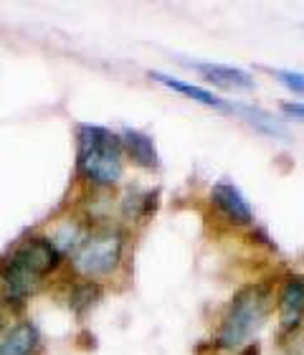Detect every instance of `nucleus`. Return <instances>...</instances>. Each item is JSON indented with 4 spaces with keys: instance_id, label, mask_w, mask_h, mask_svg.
I'll list each match as a JSON object with an SVG mask.
<instances>
[{
    "instance_id": "nucleus-2",
    "label": "nucleus",
    "mask_w": 304,
    "mask_h": 355,
    "mask_svg": "<svg viewBox=\"0 0 304 355\" xmlns=\"http://www.w3.org/2000/svg\"><path fill=\"white\" fill-rule=\"evenodd\" d=\"M76 165L89 183L114 185L122 178V140L107 127L82 125L79 127V153Z\"/></svg>"
},
{
    "instance_id": "nucleus-5",
    "label": "nucleus",
    "mask_w": 304,
    "mask_h": 355,
    "mask_svg": "<svg viewBox=\"0 0 304 355\" xmlns=\"http://www.w3.org/2000/svg\"><path fill=\"white\" fill-rule=\"evenodd\" d=\"M211 200L215 203V208L221 211L231 223H236V226H249L253 221V211L249 206V200L244 198V193L238 191L233 183H221L213 185V191H211Z\"/></svg>"
},
{
    "instance_id": "nucleus-1",
    "label": "nucleus",
    "mask_w": 304,
    "mask_h": 355,
    "mask_svg": "<svg viewBox=\"0 0 304 355\" xmlns=\"http://www.w3.org/2000/svg\"><path fill=\"white\" fill-rule=\"evenodd\" d=\"M61 264V252L51 239L33 236L18 244L0 264V282L8 300L21 302L36 289V284Z\"/></svg>"
},
{
    "instance_id": "nucleus-11",
    "label": "nucleus",
    "mask_w": 304,
    "mask_h": 355,
    "mask_svg": "<svg viewBox=\"0 0 304 355\" xmlns=\"http://www.w3.org/2000/svg\"><path fill=\"white\" fill-rule=\"evenodd\" d=\"M99 297H102V289H99L97 284L87 282V284H82V287L74 292V297H71V304H74L76 312H84V310H89V307H94Z\"/></svg>"
},
{
    "instance_id": "nucleus-8",
    "label": "nucleus",
    "mask_w": 304,
    "mask_h": 355,
    "mask_svg": "<svg viewBox=\"0 0 304 355\" xmlns=\"http://www.w3.org/2000/svg\"><path fill=\"white\" fill-rule=\"evenodd\" d=\"M119 140H122V148L129 153V157L140 168H147V171H157L160 168V155H157V148L150 135L137 132V130H125Z\"/></svg>"
},
{
    "instance_id": "nucleus-7",
    "label": "nucleus",
    "mask_w": 304,
    "mask_h": 355,
    "mask_svg": "<svg viewBox=\"0 0 304 355\" xmlns=\"http://www.w3.org/2000/svg\"><path fill=\"white\" fill-rule=\"evenodd\" d=\"M41 335L33 322H18L0 338V355H36Z\"/></svg>"
},
{
    "instance_id": "nucleus-12",
    "label": "nucleus",
    "mask_w": 304,
    "mask_h": 355,
    "mask_svg": "<svg viewBox=\"0 0 304 355\" xmlns=\"http://www.w3.org/2000/svg\"><path fill=\"white\" fill-rule=\"evenodd\" d=\"M274 76L284 84V87L289 89V92L304 96V74H302V71H292V69H276Z\"/></svg>"
},
{
    "instance_id": "nucleus-3",
    "label": "nucleus",
    "mask_w": 304,
    "mask_h": 355,
    "mask_svg": "<svg viewBox=\"0 0 304 355\" xmlns=\"http://www.w3.org/2000/svg\"><path fill=\"white\" fill-rule=\"evenodd\" d=\"M269 287L264 284H253V287L241 289L233 300H231L229 310L221 320V330H218V345L226 350L241 348L249 343L253 335L259 333L264 320L269 315Z\"/></svg>"
},
{
    "instance_id": "nucleus-10",
    "label": "nucleus",
    "mask_w": 304,
    "mask_h": 355,
    "mask_svg": "<svg viewBox=\"0 0 304 355\" xmlns=\"http://www.w3.org/2000/svg\"><path fill=\"white\" fill-rule=\"evenodd\" d=\"M279 310H282L284 330H294V327H299L302 315H304V279L302 277H292V279L284 284Z\"/></svg>"
},
{
    "instance_id": "nucleus-13",
    "label": "nucleus",
    "mask_w": 304,
    "mask_h": 355,
    "mask_svg": "<svg viewBox=\"0 0 304 355\" xmlns=\"http://www.w3.org/2000/svg\"><path fill=\"white\" fill-rule=\"evenodd\" d=\"M282 112H284V114H289V117L304 119V104H292V102H284V104H282Z\"/></svg>"
},
{
    "instance_id": "nucleus-4",
    "label": "nucleus",
    "mask_w": 304,
    "mask_h": 355,
    "mask_svg": "<svg viewBox=\"0 0 304 355\" xmlns=\"http://www.w3.org/2000/svg\"><path fill=\"white\" fill-rule=\"evenodd\" d=\"M122 249H125V241H122L119 231H97L79 244L71 261H74L76 272L91 279V277L114 272L119 266V259H122Z\"/></svg>"
},
{
    "instance_id": "nucleus-6",
    "label": "nucleus",
    "mask_w": 304,
    "mask_h": 355,
    "mask_svg": "<svg viewBox=\"0 0 304 355\" xmlns=\"http://www.w3.org/2000/svg\"><path fill=\"white\" fill-rule=\"evenodd\" d=\"M193 69L198 74H203V79L215 84V87L238 89V92H251V89L256 87L251 74H246L244 69L226 67V64H193Z\"/></svg>"
},
{
    "instance_id": "nucleus-9",
    "label": "nucleus",
    "mask_w": 304,
    "mask_h": 355,
    "mask_svg": "<svg viewBox=\"0 0 304 355\" xmlns=\"http://www.w3.org/2000/svg\"><path fill=\"white\" fill-rule=\"evenodd\" d=\"M150 79H155V82H160L163 87L172 89V92H180V94L190 96L193 102L203 104V107H211V110L231 112V104H229V102H223L221 96H215L213 92H208V89H203V87H195V84L180 82V79H175V76L160 74V71H150Z\"/></svg>"
}]
</instances>
